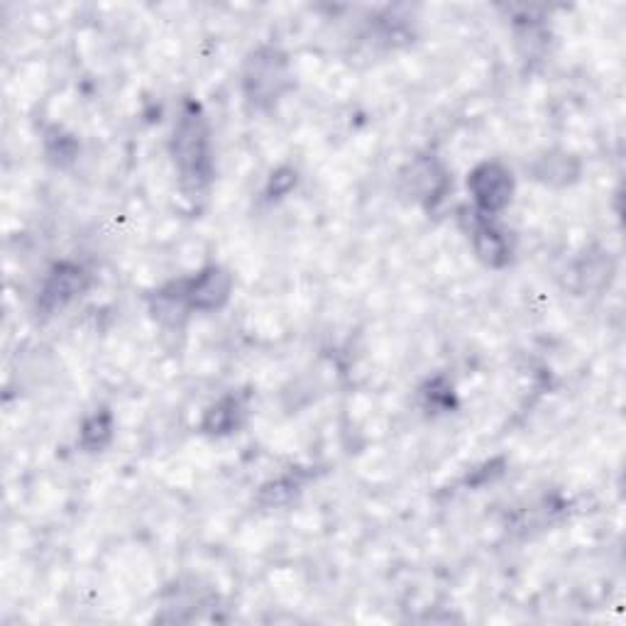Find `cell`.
<instances>
[{
    "label": "cell",
    "mask_w": 626,
    "mask_h": 626,
    "mask_svg": "<svg viewBox=\"0 0 626 626\" xmlns=\"http://www.w3.org/2000/svg\"><path fill=\"white\" fill-rule=\"evenodd\" d=\"M171 152L181 171L183 183L201 189L211 177V152H208V128L199 110L193 106L183 110L177 120Z\"/></svg>",
    "instance_id": "obj_1"
},
{
    "label": "cell",
    "mask_w": 626,
    "mask_h": 626,
    "mask_svg": "<svg viewBox=\"0 0 626 626\" xmlns=\"http://www.w3.org/2000/svg\"><path fill=\"white\" fill-rule=\"evenodd\" d=\"M287 61L275 52H260L248 67L245 73V86H248V96L255 103H269L281 93L287 86Z\"/></svg>",
    "instance_id": "obj_2"
},
{
    "label": "cell",
    "mask_w": 626,
    "mask_h": 626,
    "mask_svg": "<svg viewBox=\"0 0 626 626\" xmlns=\"http://www.w3.org/2000/svg\"><path fill=\"white\" fill-rule=\"evenodd\" d=\"M511 175L499 165H483L473 171L470 191L485 213H495L511 199Z\"/></svg>",
    "instance_id": "obj_3"
},
{
    "label": "cell",
    "mask_w": 626,
    "mask_h": 626,
    "mask_svg": "<svg viewBox=\"0 0 626 626\" xmlns=\"http://www.w3.org/2000/svg\"><path fill=\"white\" fill-rule=\"evenodd\" d=\"M228 294H230V277L223 272V269L211 267L189 281L187 289H183V299H187V306H191V309L208 311L223 306Z\"/></svg>",
    "instance_id": "obj_4"
},
{
    "label": "cell",
    "mask_w": 626,
    "mask_h": 626,
    "mask_svg": "<svg viewBox=\"0 0 626 626\" xmlns=\"http://www.w3.org/2000/svg\"><path fill=\"white\" fill-rule=\"evenodd\" d=\"M81 279H83V275H81V269H77V267L57 269L52 279L47 281L42 299L49 306H52V309H57V306L69 301L71 297H77V294L81 291Z\"/></svg>",
    "instance_id": "obj_5"
},
{
    "label": "cell",
    "mask_w": 626,
    "mask_h": 626,
    "mask_svg": "<svg viewBox=\"0 0 626 626\" xmlns=\"http://www.w3.org/2000/svg\"><path fill=\"white\" fill-rule=\"evenodd\" d=\"M475 236H477L475 238L477 255H480L483 260H487L489 265H499V262L507 260V255H509L507 242L493 226H489V223L477 226L475 228Z\"/></svg>",
    "instance_id": "obj_6"
}]
</instances>
